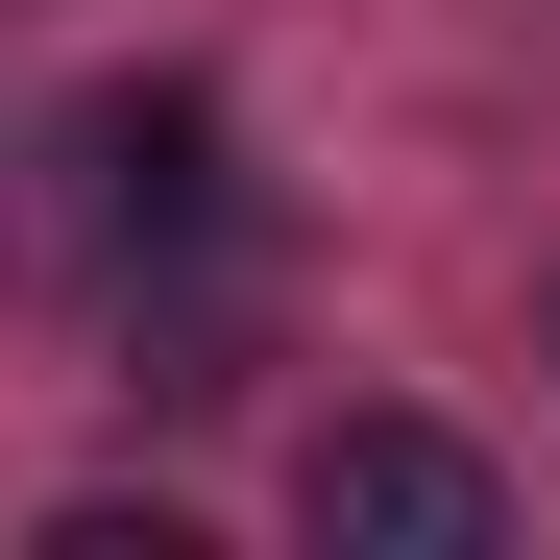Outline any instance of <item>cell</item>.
Segmentation results:
<instances>
[{
  "mask_svg": "<svg viewBox=\"0 0 560 560\" xmlns=\"http://www.w3.org/2000/svg\"><path fill=\"white\" fill-rule=\"evenodd\" d=\"M293 512H317L341 560H488V536H512V488H488L439 415H341V439L293 463Z\"/></svg>",
  "mask_w": 560,
  "mask_h": 560,
  "instance_id": "1",
  "label": "cell"
},
{
  "mask_svg": "<svg viewBox=\"0 0 560 560\" xmlns=\"http://www.w3.org/2000/svg\"><path fill=\"white\" fill-rule=\"evenodd\" d=\"M73 244H98V268H196V244H220V98L147 73V98L73 122Z\"/></svg>",
  "mask_w": 560,
  "mask_h": 560,
  "instance_id": "2",
  "label": "cell"
}]
</instances>
